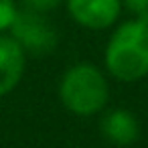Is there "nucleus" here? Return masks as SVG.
Wrapping results in <instances>:
<instances>
[{"label":"nucleus","mask_w":148,"mask_h":148,"mask_svg":"<svg viewBox=\"0 0 148 148\" xmlns=\"http://www.w3.org/2000/svg\"><path fill=\"white\" fill-rule=\"evenodd\" d=\"M59 97L71 114L93 116L106 108L110 99V87L99 67L91 63H77L63 73Z\"/></svg>","instance_id":"2"},{"label":"nucleus","mask_w":148,"mask_h":148,"mask_svg":"<svg viewBox=\"0 0 148 148\" xmlns=\"http://www.w3.org/2000/svg\"><path fill=\"white\" fill-rule=\"evenodd\" d=\"M63 0H23L25 8L29 10H35V12H41V14H47L51 10H55Z\"/></svg>","instance_id":"8"},{"label":"nucleus","mask_w":148,"mask_h":148,"mask_svg":"<svg viewBox=\"0 0 148 148\" xmlns=\"http://www.w3.org/2000/svg\"><path fill=\"white\" fill-rule=\"evenodd\" d=\"M71 18L85 29L101 31L112 27L122 8V0H65Z\"/></svg>","instance_id":"4"},{"label":"nucleus","mask_w":148,"mask_h":148,"mask_svg":"<svg viewBox=\"0 0 148 148\" xmlns=\"http://www.w3.org/2000/svg\"><path fill=\"white\" fill-rule=\"evenodd\" d=\"M10 37L25 49V53H31L35 57L49 55L57 47V31L49 23V18L35 10H18L12 25H10Z\"/></svg>","instance_id":"3"},{"label":"nucleus","mask_w":148,"mask_h":148,"mask_svg":"<svg viewBox=\"0 0 148 148\" xmlns=\"http://www.w3.org/2000/svg\"><path fill=\"white\" fill-rule=\"evenodd\" d=\"M27 65L25 49L6 35H0V97L10 93L23 79Z\"/></svg>","instance_id":"6"},{"label":"nucleus","mask_w":148,"mask_h":148,"mask_svg":"<svg viewBox=\"0 0 148 148\" xmlns=\"http://www.w3.org/2000/svg\"><path fill=\"white\" fill-rule=\"evenodd\" d=\"M103 61L110 75L124 83L148 75V14L126 21L112 33Z\"/></svg>","instance_id":"1"},{"label":"nucleus","mask_w":148,"mask_h":148,"mask_svg":"<svg viewBox=\"0 0 148 148\" xmlns=\"http://www.w3.org/2000/svg\"><path fill=\"white\" fill-rule=\"evenodd\" d=\"M99 132L108 142L116 146H130L140 138V122L130 110L116 108L101 116Z\"/></svg>","instance_id":"5"},{"label":"nucleus","mask_w":148,"mask_h":148,"mask_svg":"<svg viewBox=\"0 0 148 148\" xmlns=\"http://www.w3.org/2000/svg\"><path fill=\"white\" fill-rule=\"evenodd\" d=\"M16 12H18V8L14 4V0H0V33L10 29Z\"/></svg>","instance_id":"7"},{"label":"nucleus","mask_w":148,"mask_h":148,"mask_svg":"<svg viewBox=\"0 0 148 148\" xmlns=\"http://www.w3.org/2000/svg\"><path fill=\"white\" fill-rule=\"evenodd\" d=\"M122 4H124L130 12H134L136 16L148 14V0H122Z\"/></svg>","instance_id":"9"}]
</instances>
